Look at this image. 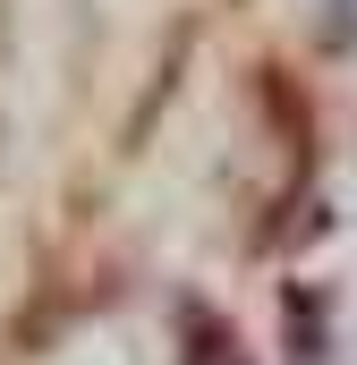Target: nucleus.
<instances>
[{
  "instance_id": "f257e3e1",
  "label": "nucleus",
  "mask_w": 357,
  "mask_h": 365,
  "mask_svg": "<svg viewBox=\"0 0 357 365\" xmlns=\"http://www.w3.org/2000/svg\"><path fill=\"white\" fill-rule=\"evenodd\" d=\"M187 365H247V357H238L230 323H196V349H187Z\"/></svg>"
}]
</instances>
